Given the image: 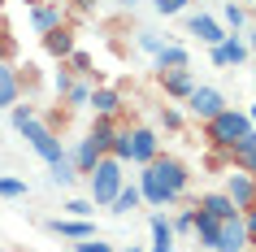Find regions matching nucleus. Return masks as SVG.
Listing matches in <instances>:
<instances>
[{"label": "nucleus", "mask_w": 256, "mask_h": 252, "mask_svg": "<svg viewBox=\"0 0 256 252\" xmlns=\"http://www.w3.org/2000/svg\"><path fill=\"white\" fill-rule=\"evenodd\" d=\"M9 118H14V131L22 135V139H26V144L35 148V152H40L44 161H48V165L66 157V148H61L56 131H52V126H44V122H40V113H35L30 105H14V109H9Z\"/></svg>", "instance_id": "f257e3e1"}, {"label": "nucleus", "mask_w": 256, "mask_h": 252, "mask_svg": "<svg viewBox=\"0 0 256 252\" xmlns=\"http://www.w3.org/2000/svg\"><path fill=\"white\" fill-rule=\"evenodd\" d=\"M113 157L126 165H148V161L161 157V139H156V131H148V126H126V131L113 135Z\"/></svg>", "instance_id": "f03ea898"}, {"label": "nucleus", "mask_w": 256, "mask_h": 252, "mask_svg": "<svg viewBox=\"0 0 256 252\" xmlns=\"http://www.w3.org/2000/svg\"><path fill=\"white\" fill-rule=\"evenodd\" d=\"M252 131V122H248V113L243 109H222L217 118L204 122V144L213 148V152H230L234 148V139H243V135Z\"/></svg>", "instance_id": "7ed1b4c3"}, {"label": "nucleus", "mask_w": 256, "mask_h": 252, "mask_svg": "<svg viewBox=\"0 0 256 252\" xmlns=\"http://www.w3.org/2000/svg\"><path fill=\"white\" fill-rule=\"evenodd\" d=\"M87 178H92V200H96V209H108V204H113V196L122 191V183H126L122 161L113 157V152H104V157L96 161V170L87 174Z\"/></svg>", "instance_id": "20e7f679"}, {"label": "nucleus", "mask_w": 256, "mask_h": 252, "mask_svg": "<svg viewBox=\"0 0 256 252\" xmlns=\"http://www.w3.org/2000/svg\"><path fill=\"white\" fill-rule=\"evenodd\" d=\"M152 170L161 174V183H165V191L170 196H182L187 191V183H191V170H187V161H178V157H156L152 161Z\"/></svg>", "instance_id": "39448f33"}, {"label": "nucleus", "mask_w": 256, "mask_h": 252, "mask_svg": "<svg viewBox=\"0 0 256 252\" xmlns=\"http://www.w3.org/2000/svg\"><path fill=\"white\" fill-rule=\"evenodd\" d=\"M187 109H191V118H200V122H208V118H217L222 109H226V96L217 92V87H191V96H187Z\"/></svg>", "instance_id": "423d86ee"}, {"label": "nucleus", "mask_w": 256, "mask_h": 252, "mask_svg": "<svg viewBox=\"0 0 256 252\" xmlns=\"http://www.w3.org/2000/svg\"><path fill=\"white\" fill-rule=\"evenodd\" d=\"M135 187H139V196H144V204H152V209H165V204H174V196H170V191H165V183H161V174L152 170V161H148V165H139Z\"/></svg>", "instance_id": "0eeeda50"}, {"label": "nucleus", "mask_w": 256, "mask_h": 252, "mask_svg": "<svg viewBox=\"0 0 256 252\" xmlns=\"http://www.w3.org/2000/svg\"><path fill=\"white\" fill-rule=\"evenodd\" d=\"M208 57H213V66H217V70H239L252 53H248L243 35H226L222 44H213V48H208Z\"/></svg>", "instance_id": "6e6552de"}, {"label": "nucleus", "mask_w": 256, "mask_h": 252, "mask_svg": "<svg viewBox=\"0 0 256 252\" xmlns=\"http://www.w3.org/2000/svg\"><path fill=\"white\" fill-rule=\"evenodd\" d=\"M226 196L234 200V209H239V213L252 209V204H256V178L230 165V174H226Z\"/></svg>", "instance_id": "1a4fd4ad"}, {"label": "nucleus", "mask_w": 256, "mask_h": 252, "mask_svg": "<svg viewBox=\"0 0 256 252\" xmlns=\"http://www.w3.org/2000/svg\"><path fill=\"white\" fill-rule=\"evenodd\" d=\"M252 243H248V230H243V217L234 213V217H226V222L217 226V243L213 252H248Z\"/></svg>", "instance_id": "9d476101"}, {"label": "nucleus", "mask_w": 256, "mask_h": 252, "mask_svg": "<svg viewBox=\"0 0 256 252\" xmlns=\"http://www.w3.org/2000/svg\"><path fill=\"white\" fill-rule=\"evenodd\" d=\"M87 109H92L96 118H118V113H122V92H118V87H104V83H96Z\"/></svg>", "instance_id": "9b49d317"}, {"label": "nucleus", "mask_w": 256, "mask_h": 252, "mask_svg": "<svg viewBox=\"0 0 256 252\" xmlns=\"http://www.w3.org/2000/svg\"><path fill=\"white\" fill-rule=\"evenodd\" d=\"M48 230L61 235V239H92L96 235V222H92V217H52Z\"/></svg>", "instance_id": "f8f14e48"}, {"label": "nucleus", "mask_w": 256, "mask_h": 252, "mask_svg": "<svg viewBox=\"0 0 256 252\" xmlns=\"http://www.w3.org/2000/svg\"><path fill=\"white\" fill-rule=\"evenodd\" d=\"M152 61H156V74H161V70H187L191 66V53L182 48V44H170V40H165L161 48L152 53Z\"/></svg>", "instance_id": "ddd939ff"}, {"label": "nucleus", "mask_w": 256, "mask_h": 252, "mask_svg": "<svg viewBox=\"0 0 256 252\" xmlns=\"http://www.w3.org/2000/svg\"><path fill=\"white\" fill-rule=\"evenodd\" d=\"M191 87H196V74H191V70H161V92H165V96L187 100Z\"/></svg>", "instance_id": "4468645a"}, {"label": "nucleus", "mask_w": 256, "mask_h": 252, "mask_svg": "<svg viewBox=\"0 0 256 252\" xmlns=\"http://www.w3.org/2000/svg\"><path fill=\"white\" fill-rule=\"evenodd\" d=\"M30 22H35V31H40V35L56 31L61 22H66V9H61V0H44V5H35V14H30Z\"/></svg>", "instance_id": "2eb2a0df"}, {"label": "nucleus", "mask_w": 256, "mask_h": 252, "mask_svg": "<svg viewBox=\"0 0 256 252\" xmlns=\"http://www.w3.org/2000/svg\"><path fill=\"white\" fill-rule=\"evenodd\" d=\"M191 35H200V44H208V48H213V44L226 40L230 31L222 27L217 18H208V14H191Z\"/></svg>", "instance_id": "dca6fc26"}, {"label": "nucleus", "mask_w": 256, "mask_h": 252, "mask_svg": "<svg viewBox=\"0 0 256 252\" xmlns=\"http://www.w3.org/2000/svg\"><path fill=\"white\" fill-rule=\"evenodd\" d=\"M44 48H48V53H52L56 61H66V57L74 53V31H70L66 22H61L56 31H48V35H44Z\"/></svg>", "instance_id": "f3484780"}, {"label": "nucleus", "mask_w": 256, "mask_h": 252, "mask_svg": "<svg viewBox=\"0 0 256 252\" xmlns=\"http://www.w3.org/2000/svg\"><path fill=\"white\" fill-rule=\"evenodd\" d=\"M148 226H152V248H148V252H174V239H178V235H174V226L165 222L161 213H152Z\"/></svg>", "instance_id": "a211bd4d"}, {"label": "nucleus", "mask_w": 256, "mask_h": 252, "mask_svg": "<svg viewBox=\"0 0 256 252\" xmlns=\"http://www.w3.org/2000/svg\"><path fill=\"white\" fill-rule=\"evenodd\" d=\"M18 96H22V87H18V70L9 66V61H0V109H14Z\"/></svg>", "instance_id": "6ab92c4d"}, {"label": "nucleus", "mask_w": 256, "mask_h": 252, "mask_svg": "<svg viewBox=\"0 0 256 252\" xmlns=\"http://www.w3.org/2000/svg\"><path fill=\"white\" fill-rule=\"evenodd\" d=\"M217 226H222V217H213V213H204L200 204H196V230H191V235L200 239L208 252H213V243H217Z\"/></svg>", "instance_id": "aec40b11"}, {"label": "nucleus", "mask_w": 256, "mask_h": 252, "mask_svg": "<svg viewBox=\"0 0 256 252\" xmlns=\"http://www.w3.org/2000/svg\"><path fill=\"white\" fill-rule=\"evenodd\" d=\"M113 135H118V126H113V118H96L92 131H87V139L96 144V152L104 157V152H113Z\"/></svg>", "instance_id": "412c9836"}, {"label": "nucleus", "mask_w": 256, "mask_h": 252, "mask_svg": "<svg viewBox=\"0 0 256 252\" xmlns=\"http://www.w3.org/2000/svg\"><path fill=\"white\" fill-rule=\"evenodd\" d=\"M70 161H74V170H78V174H92V170H96V161H100V152H96V144L82 135L78 144H74V152H70Z\"/></svg>", "instance_id": "4be33fe9"}, {"label": "nucleus", "mask_w": 256, "mask_h": 252, "mask_svg": "<svg viewBox=\"0 0 256 252\" xmlns=\"http://www.w3.org/2000/svg\"><path fill=\"white\" fill-rule=\"evenodd\" d=\"M200 209L204 213H213V217H222V222H226V217H234V200L226 196V191H208V196H200Z\"/></svg>", "instance_id": "5701e85b"}, {"label": "nucleus", "mask_w": 256, "mask_h": 252, "mask_svg": "<svg viewBox=\"0 0 256 252\" xmlns=\"http://www.w3.org/2000/svg\"><path fill=\"white\" fill-rule=\"evenodd\" d=\"M139 204H144L139 187H135V183H122V191L113 196V204H108V209L118 213V217H126V213H130V209H139Z\"/></svg>", "instance_id": "b1692460"}, {"label": "nucleus", "mask_w": 256, "mask_h": 252, "mask_svg": "<svg viewBox=\"0 0 256 252\" xmlns=\"http://www.w3.org/2000/svg\"><path fill=\"white\" fill-rule=\"evenodd\" d=\"M222 22H226V31H230V35H243V27H248V9L230 0L226 9H222Z\"/></svg>", "instance_id": "393cba45"}, {"label": "nucleus", "mask_w": 256, "mask_h": 252, "mask_svg": "<svg viewBox=\"0 0 256 252\" xmlns=\"http://www.w3.org/2000/svg\"><path fill=\"white\" fill-rule=\"evenodd\" d=\"M61 100H66L70 109H87V100H92V83H87V79H74V83H70V92L61 96Z\"/></svg>", "instance_id": "a878e982"}, {"label": "nucleus", "mask_w": 256, "mask_h": 252, "mask_svg": "<svg viewBox=\"0 0 256 252\" xmlns=\"http://www.w3.org/2000/svg\"><path fill=\"white\" fill-rule=\"evenodd\" d=\"M70 70H74L78 79H87V83H100V74H96V66H92V57H87V53H78V48L70 53Z\"/></svg>", "instance_id": "bb28decb"}, {"label": "nucleus", "mask_w": 256, "mask_h": 252, "mask_svg": "<svg viewBox=\"0 0 256 252\" xmlns=\"http://www.w3.org/2000/svg\"><path fill=\"white\" fill-rule=\"evenodd\" d=\"M48 170H52V183H61V187H70L74 178H78V170H74V161H70V152H66L61 161H52Z\"/></svg>", "instance_id": "cd10ccee"}, {"label": "nucleus", "mask_w": 256, "mask_h": 252, "mask_svg": "<svg viewBox=\"0 0 256 252\" xmlns=\"http://www.w3.org/2000/svg\"><path fill=\"white\" fill-rule=\"evenodd\" d=\"M22 196H26V178L0 174V200H22Z\"/></svg>", "instance_id": "c85d7f7f"}, {"label": "nucleus", "mask_w": 256, "mask_h": 252, "mask_svg": "<svg viewBox=\"0 0 256 252\" xmlns=\"http://www.w3.org/2000/svg\"><path fill=\"white\" fill-rule=\"evenodd\" d=\"M61 213H66V217H96V200H66V209H61Z\"/></svg>", "instance_id": "c756f323"}, {"label": "nucleus", "mask_w": 256, "mask_h": 252, "mask_svg": "<svg viewBox=\"0 0 256 252\" xmlns=\"http://www.w3.org/2000/svg\"><path fill=\"white\" fill-rule=\"evenodd\" d=\"M170 226H174V235H191V230H196V209H182Z\"/></svg>", "instance_id": "7c9ffc66"}, {"label": "nucleus", "mask_w": 256, "mask_h": 252, "mask_svg": "<svg viewBox=\"0 0 256 252\" xmlns=\"http://www.w3.org/2000/svg\"><path fill=\"white\" fill-rule=\"evenodd\" d=\"M74 252H118L113 243H104V239H74Z\"/></svg>", "instance_id": "2f4dec72"}, {"label": "nucleus", "mask_w": 256, "mask_h": 252, "mask_svg": "<svg viewBox=\"0 0 256 252\" xmlns=\"http://www.w3.org/2000/svg\"><path fill=\"white\" fill-rule=\"evenodd\" d=\"M187 5H191V0H152V9H156L161 18H174V14H182Z\"/></svg>", "instance_id": "473e14b6"}, {"label": "nucleus", "mask_w": 256, "mask_h": 252, "mask_svg": "<svg viewBox=\"0 0 256 252\" xmlns=\"http://www.w3.org/2000/svg\"><path fill=\"white\" fill-rule=\"evenodd\" d=\"M70 83H74V70L61 66V70L52 74V92H56V96H66V92H70Z\"/></svg>", "instance_id": "72a5a7b5"}, {"label": "nucleus", "mask_w": 256, "mask_h": 252, "mask_svg": "<svg viewBox=\"0 0 256 252\" xmlns=\"http://www.w3.org/2000/svg\"><path fill=\"white\" fill-rule=\"evenodd\" d=\"M239 217H243V230H248V243H256V204H252V209H243Z\"/></svg>", "instance_id": "f704fd0d"}, {"label": "nucleus", "mask_w": 256, "mask_h": 252, "mask_svg": "<svg viewBox=\"0 0 256 252\" xmlns=\"http://www.w3.org/2000/svg\"><path fill=\"white\" fill-rule=\"evenodd\" d=\"M161 35H152V31H139V48H144V53H156V48H161Z\"/></svg>", "instance_id": "c9c22d12"}, {"label": "nucleus", "mask_w": 256, "mask_h": 252, "mask_svg": "<svg viewBox=\"0 0 256 252\" xmlns=\"http://www.w3.org/2000/svg\"><path fill=\"white\" fill-rule=\"evenodd\" d=\"M161 122H165V131H178V126H182V113L165 105V109H161Z\"/></svg>", "instance_id": "e433bc0d"}, {"label": "nucleus", "mask_w": 256, "mask_h": 252, "mask_svg": "<svg viewBox=\"0 0 256 252\" xmlns=\"http://www.w3.org/2000/svg\"><path fill=\"white\" fill-rule=\"evenodd\" d=\"M234 170H243V174H252V178H256V152H248V157H239V161H234Z\"/></svg>", "instance_id": "4c0bfd02"}, {"label": "nucleus", "mask_w": 256, "mask_h": 252, "mask_svg": "<svg viewBox=\"0 0 256 252\" xmlns=\"http://www.w3.org/2000/svg\"><path fill=\"white\" fill-rule=\"evenodd\" d=\"M243 44H248V53H256V31H248V35H243Z\"/></svg>", "instance_id": "58836bf2"}, {"label": "nucleus", "mask_w": 256, "mask_h": 252, "mask_svg": "<svg viewBox=\"0 0 256 252\" xmlns=\"http://www.w3.org/2000/svg\"><path fill=\"white\" fill-rule=\"evenodd\" d=\"M243 113H248V122H252V126H256V105H252V109H243Z\"/></svg>", "instance_id": "ea45409f"}, {"label": "nucleus", "mask_w": 256, "mask_h": 252, "mask_svg": "<svg viewBox=\"0 0 256 252\" xmlns=\"http://www.w3.org/2000/svg\"><path fill=\"white\" fill-rule=\"evenodd\" d=\"M122 252H144V248H122Z\"/></svg>", "instance_id": "a19ab883"}, {"label": "nucleus", "mask_w": 256, "mask_h": 252, "mask_svg": "<svg viewBox=\"0 0 256 252\" xmlns=\"http://www.w3.org/2000/svg\"><path fill=\"white\" fill-rule=\"evenodd\" d=\"M87 5H100V0H87Z\"/></svg>", "instance_id": "79ce46f5"}]
</instances>
